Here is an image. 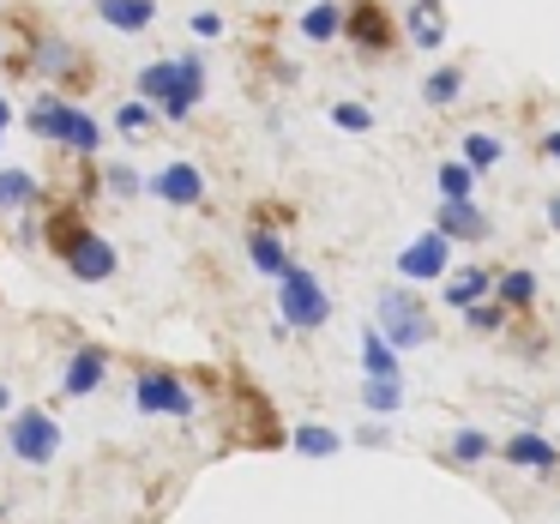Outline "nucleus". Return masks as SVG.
I'll use <instances>...</instances> for the list:
<instances>
[{
	"label": "nucleus",
	"mask_w": 560,
	"mask_h": 524,
	"mask_svg": "<svg viewBox=\"0 0 560 524\" xmlns=\"http://www.w3.org/2000/svg\"><path fill=\"white\" fill-rule=\"evenodd\" d=\"M434 230L446 235L452 247H476V242H488V230H494V223H488V211L476 206V199H440V211H434Z\"/></svg>",
	"instance_id": "13"
},
{
	"label": "nucleus",
	"mask_w": 560,
	"mask_h": 524,
	"mask_svg": "<svg viewBox=\"0 0 560 524\" xmlns=\"http://www.w3.org/2000/svg\"><path fill=\"white\" fill-rule=\"evenodd\" d=\"M343 43L355 55H368V61H386L404 43V25L386 0H343Z\"/></svg>",
	"instance_id": "3"
},
{
	"label": "nucleus",
	"mask_w": 560,
	"mask_h": 524,
	"mask_svg": "<svg viewBox=\"0 0 560 524\" xmlns=\"http://www.w3.org/2000/svg\"><path fill=\"white\" fill-rule=\"evenodd\" d=\"M25 127H31V139L67 151V158H97L103 151V121L85 109V103L61 97V91H43V97L25 109Z\"/></svg>",
	"instance_id": "2"
},
{
	"label": "nucleus",
	"mask_w": 560,
	"mask_h": 524,
	"mask_svg": "<svg viewBox=\"0 0 560 524\" xmlns=\"http://www.w3.org/2000/svg\"><path fill=\"white\" fill-rule=\"evenodd\" d=\"M506 314H512V307H500L494 295H488V302L464 307V326H470V331H500V326H506Z\"/></svg>",
	"instance_id": "32"
},
{
	"label": "nucleus",
	"mask_w": 560,
	"mask_h": 524,
	"mask_svg": "<svg viewBox=\"0 0 560 524\" xmlns=\"http://www.w3.org/2000/svg\"><path fill=\"white\" fill-rule=\"evenodd\" d=\"M0 55H7V49H0Z\"/></svg>",
	"instance_id": "40"
},
{
	"label": "nucleus",
	"mask_w": 560,
	"mask_h": 524,
	"mask_svg": "<svg viewBox=\"0 0 560 524\" xmlns=\"http://www.w3.org/2000/svg\"><path fill=\"white\" fill-rule=\"evenodd\" d=\"M464 85H470V73H464L458 61H440L434 73L422 79V103L428 109H452V103L464 97Z\"/></svg>",
	"instance_id": "21"
},
{
	"label": "nucleus",
	"mask_w": 560,
	"mask_h": 524,
	"mask_svg": "<svg viewBox=\"0 0 560 524\" xmlns=\"http://www.w3.org/2000/svg\"><path fill=\"white\" fill-rule=\"evenodd\" d=\"M355 440H362V446H386L392 434H386V428H380V422H368V428H362V434H355Z\"/></svg>",
	"instance_id": "35"
},
{
	"label": "nucleus",
	"mask_w": 560,
	"mask_h": 524,
	"mask_svg": "<svg viewBox=\"0 0 560 524\" xmlns=\"http://www.w3.org/2000/svg\"><path fill=\"white\" fill-rule=\"evenodd\" d=\"M362 404L374 416H398L404 410V386H398V380H374V374H368L362 380Z\"/></svg>",
	"instance_id": "29"
},
{
	"label": "nucleus",
	"mask_w": 560,
	"mask_h": 524,
	"mask_svg": "<svg viewBox=\"0 0 560 524\" xmlns=\"http://www.w3.org/2000/svg\"><path fill=\"white\" fill-rule=\"evenodd\" d=\"M19 404H13V386H7V380H0V416H13Z\"/></svg>",
	"instance_id": "38"
},
{
	"label": "nucleus",
	"mask_w": 560,
	"mask_h": 524,
	"mask_svg": "<svg viewBox=\"0 0 560 524\" xmlns=\"http://www.w3.org/2000/svg\"><path fill=\"white\" fill-rule=\"evenodd\" d=\"M31 73H43V79H49V91H61V97H67V91H79V85H91V61L67 37H43L37 55H31Z\"/></svg>",
	"instance_id": "10"
},
{
	"label": "nucleus",
	"mask_w": 560,
	"mask_h": 524,
	"mask_svg": "<svg viewBox=\"0 0 560 524\" xmlns=\"http://www.w3.org/2000/svg\"><path fill=\"white\" fill-rule=\"evenodd\" d=\"M158 121H163V115L151 109L145 97H121V103H115V133H121V139H151V133H158Z\"/></svg>",
	"instance_id": "23"
},
{
	"label": "nucleus",
	"mask_w": 560,
	"mask_h": 524,
	"mask_svg": "<svg viewBox=\"0 0 560 524\" xmlns=\"http://www.w3.org/2000/svg\"><path fill=\"white\" fill-rule=\"evenodd\" d=\"M536 295H542V283H536V271H524V266H512V271H494V302L500 307H536Z\"/></svg>",
	"instance_id": "22"
},
{
	"label": "nucleus",
	"mask_w": 560,
	"mask_h": 524,
	"mask_svg": "<svg viewBox=\"0 0 560 524\" xmlns=\"http://www.w3.org/2000/svg\"><path fill=\"white\" fill-rule=\"evenodd\" d=\"M452 271V242L440 230L416 235L410 247H398V278L404 283H440Z\"/></svg>",
	"instance_id": "12"
},
{
	"label": "nucleus",
	"mask_w": 560,
	"mask_h": 524,
	"mask_svg": "<svg viewBox=\"0 0 560 524\" xmlns=\"http://www.w3.org/2000/svg\"><path fill=\"white\" fill-rule=\"evenodd\" d=\"M434 182H440V199H476V170L464 158H446L434 170Z\"/></svg>",
	"instance_id": "27"
},
{
	"label": "nucleus",
	"mask_w": 560,
	"mask_h": 524,
	"mask_svg": "<svg viewBox=\"0 0 560 524\" xmlns=\"http://www.w3.org/2000/svg\"><path fill=\"white\" fill-rule=\"evenodd\" d=\"M278 319L290 331H319L331 319V295H326V283H319L307 266H290L278 278Z\"/></svg>",
	"instance_id": "5"
},
{
	"label": "nucleus",
	"mask_w": 560,
	"mask_h": 524,
	"mask_svg": "<svg viewBox=\"0 0 560 524\" xmlns=\"http://www.w3.org/2000/svg\"><path fill=\"white\" fill-rule=\"evenodd\" d=\"M404 43H410L416 55H440L452 37V13H446V0H404Z\"/></svg>",
	"instance_id": "11"
},
{
	"label": "nucleus",
	"mask_w": 560,
	"mask_h": 524,
	"mask_svg": "<svg viewBox=\"0 0 560 524\" xmlns=\"http://www.w3.org/2000/svg\"><path fill=\"white\" fill-rule=\"evenodd\" d=\"M61 266H67V278H73V283H109L115 271H121V254H115L109 235L85 223V230L73 235V247L61 254Z\"/></svg>",
	"instance_id": "8"
},
{
	"label": "nucleus",
	"mask_w": 560,
	"mask_h": 524,
	"mask_svg": "<svg viewBox=\"0 0 560 524\" xmlns=\"http://www.w3.org/2000/svg\"><path fill=\"white\" fill-rule=\"evenodd\" d=\"M331 127H338V133H374V109L355 103V97H338L331 103Z\"/></svg>",
	"instance_id": "31"
},
{
	"label": "nucleus",
	"mask_w": 560,
	"mask_h": 524,
	"mask_svg": "<svg viewBox=\"0 0 560 524\" xmlns=\"http://www.w3.org/2000/svg\"><path fill=\"white\" fill-rule=\"evenodd\" d=\"M97 182L109 187L115 199H139V194H145V175H139L133 163H121V158H109V163H103V170H97Z\"/></svg>",
	"instance_id": "28"
},
{
	"label": "nucleus",
	"mask_w": 560,
	"mask_h": 524,
	"mask_svg": "<svg viewBox=\"0 0 560 524\" xmlns=\"http://www.w3.org/2000/svg\"><path fill=\"white\" fill-rule=\"evenodd\" d=\"M440 283H446V290H440V302H446V307H458V314H464V307H476V302H488V295H494V271H488V266H458V271H446Z\"/></svg>",
	"instance_id": "16"
},
{
	"label": "nucleus",
	"mask_w": 560,
	"mask_h": 524,
	"mask_svg": "<svg viewBox=\"0 0 560 524\" xmlns=\"http://www.w3.org/2000/svg\"><path fill=\"white\" fill-rule=\"evenodd\" d=\"M0 151H7V133H0Z\"/></svg>",
	"instance_id": "39"
},
{
	"label": "nucleus",
	"mask_w": 560,
	"mask_h": 524,
	"mask_svg": "<svg viewBox=\"0 0 560 524\" xmlns=\"http://www.w3.org/2000/svg\"><path fill=\"white\" fill-rule=\"evenodd\" d=\"M7 127H13V97L0 91V133H7Z\"/></svg>",
	"instance_id": "37"
},
{
	"label": "nucleus",
	"mask_w": 560,
	"mask_h": 524,
	"mask_svg": "<svg viewBox=\"0 0 560 524\" xmlns=\"http://www.w3.org/2000/svg\"><path fill=\"white\" fill-rule=\"evenodd\" d=\"M290 446L307 452V458H331V452L343 446V434H338V428H326V422H302V428L290 434Z\"/></svg>",
	"instance_id": "26"
},
{
	"label": "nucleus",
	"mask_w": 560,
	"mask_h": 524,
	"mask_svg": "<svg viewBox=\"0 0 560 524\" xmlns=\"http://www.w3.org/2000/svg\"><path fill=\"white\" fill-rule=\"evenodd\" d=\"M488 452H494V440H488L482 428H458V434H452V446H446V458L452 464H482Z\"/></svg>",
	"instance_id": "30"
},
{
	"label": "nucleus",
	"mask_w": 560,
	"mask_h": 524,
	"mask_svg": "<svg viewBox=\"0 0 560 524\" xmlns=\"http://www.w3.org/2000/svg\"><path fill=\"white\" fill-rule=\"evenodd\" d=\"M542 211H548V230L560 235V194H548V206H542Z\"/></svg>",
	"instance_id": "36"
},
{
	"label": "nucleus",
	"mask_w": 560,
	"mask_h": 524,
	"mask_svg": "<svg viewBox=\"0 0 560 524\" xmlns=\"http://www.w3.org/2000/svg\"><path fill=\"white\" fill-rule=\"evenodd\" d=\"M103 380H109V350H103V343H79V350L67 356L61 392H67V398H91Z\"/></svg>",
	"instance_id": "14"
},
{
	"label": "nucleus",
	"mask_w": 560,
	"mask_h": 524,
	"mask_svg": "<svg viewBox=\"0 0 560 524\" xmlns=\"http://www.w3.org/2000/svg\"><path fill=\"white\" fill-rule=\"evenodd\" d=\"M31 206H49V187H43L31 170L0 163V211H31Z\"/></svg>",
	"instance_id": "18"
},
{
	"label": "nucleus",
	"mask_w": 560,
	"mask_h": 524,
	"mask_svg": "<svg viewBox=\"0 0 560 524\" xmlns=\"http://www.w3.org/2000/svg\"><path fill=\"white\" fill-rule=\"evenodd\" d=\"M133 404L145 416H175V422H187V416L199 410L194 386H187L175 368H139L133 374Z\"/></svg>",
	"instance_id": "7"
},
{
	"label": "nucleus",
	"mask_w": 560,
	"mask_h": 524,
	"mask_svg": "<svg viewBox=\"0 0 560 524\" xmlns=\"http://www.w3.org/2000/svg\"><path fill=\"white\" fill-rule=\"evenodd\" d=\"M61 422H55L49 410H13L7 416V452H13L19 464H31V470H49L55 458H61Z\"/></svg>",
	"instance_id": "4"
},
{
	"label": "nucleus",
	"mask_w": 560,
	"mask_h": 524,
	"mask_svg": "<svg viewBox=\"0 0 560 524\" xmlns=\"http://www.w3.org/2000/svg\"><path fill=\"white\" fill-rule=\"evenodd\" d=\"M133 97H145L170 127L194 121V109L206 103V55L182 49V55H158V61H145L139 79H133Z\"/></svg>",
	"instance_id": "1"
},
{
	"label": "nucleus",
	"mask_w": 560,
	"mask_h": 524,
	"mask_svg": "<svg viewBox=\"0 0 560 524\" xmlns=\"http://www.w3.org/2000/svg\"><path fill=\"white\" fill-rule=\"evenodd\" d=\"M145 194L163 199V206H175V211H194V206H206V170L187 163V158H170L163 170L145 175Z\"/></svg>",
	"instance_id": "9"
},
{
	"label": "nucleus",
	"mask_w": 560,
	"mask_h": 524,
	"mask_svg": "<svg viewBox=\"0 0 560 524\" xmlns=\"http://www.w3.org/2000/svg\"><path fill=\"white\" fill-rule=\"evenodd\" d=\"M295 31H302L314 49H326V43H343V0H307L302 19H295Z\"/></svg>",
	"instance_id": "17"
},
{
	"label": "nucleus",
	"mask_w": 560,
	"mask_h": 524,
	"mask_svg": "<svg viewBox=\"0 0 560 524\" xmlns=\"http://www.w3.org/2000/svg\"><path fill=\"white\" fill-rule=\"evenodd\" d=\"M91 13H97L115 37H145V31L158 25L163 7L158 0H91Z\"/></svg>",
	"instance_id": "15"
},
{
	"label": "nucleus",
	"mask_w": 560,
	"mask_h": 524,
	"mask_svg": "<svg viewBox=\"0 0 560 524\" xmlns=\"http://www.w3.org/2000/svg\"><path fill=\"white\" fill-rule=\"evenodd\" d=\"M187 31H194L199 43H218V37H223V31H230V25H223V13H211V7H199V13L187 19Z\"/></svg>",
	"instance_id": "33"
},
{
	"label": "nucleus",
	"mask_w": 560,
	"mask_h": 524,
	"mask_svg": "<svg viewBox=\"0 0 560 524\" xmlns=\"http://www.w3.org/2000/svg\"><path fill=\"white\" fill-rule=\"evenodd\" d=\"M362 374H374V380H398V350H392V338L386 331H362Z\"/></svg>",
	"instance_id": "24"
},
{
	"label": "nucleus",
	"mask_w": 560,
	"mask_h": 524,
	"mask_svg": "<svg viewBox=\"0 0 560 524\" xmlns=\"http://www.w3.org/2000/svg\"><path fill=\"white\" fill-rule=\"evenodd\" d=\"M380 331L392 338V350H422L434 338V314L416 290H380Z\"/></svg>",
	"instance_id": "6"
},
{
	"label": "nucleus",
	"mask_w": 560,
	"mask_h": 524,
	"mask_svg": "<svg viewBox=\"0 0 560 524\" xmlns=\"http://www.w3.org/2000/svg\"><path fill=\"white\" fill-rule=\"evenodd\" d=\"M506 464H518V470H560V446L548 434H536V428H524V434L506 440Z\"/></svg>",
	"instance_id": "19"
},
{
	"label": "nucleus",
	"mask_w": 560,
	"mask_h": 524,
	"mask_svg": "<svg viewBox=\"0 0 560 524\" xmlns=\"http://www.w3.org/2000/svg\"><path fill=\"white\" fill-rule=\"evenodd\" d=\"M247 259H254V271H266V278H283V271L295 266L290 242H283L278 230H266V223H259V230H247Z\"/></svg>",
	"instance_id": "20"
},
{
	"label": "nucleus",
	"mask_w": 560,
	"mask_h": 524,
	"mask_svg": "<svg viewBox=\"0 0 560 524\" xmlns=\"http://www.w3.org/2000/svg\"><path fill=\"white\" fill-rule=\"evenodd\" d=\"M536 151H542V158H548V163H560V127H548V133H542V139H536Z\"/></svg>",
	"instance_id": "34"
},
{
	"label": "nucleus",
	"mask_w": 560,
	"mask_h": 524,
	"mask_svg": "<svg viewBox=\"0 0 560 524\" xmlns=\"http://www.w3.org/2000/svg\"><path fill=\"white\" fill-rule=\"evenodd\" d=\"M458 158L470 163L476 175H482V170H494V163L506 158V139H494V133H482V127H476V133L458 139Z\"/></svg>",
	"instance_id": "25"
}]
</instances>
